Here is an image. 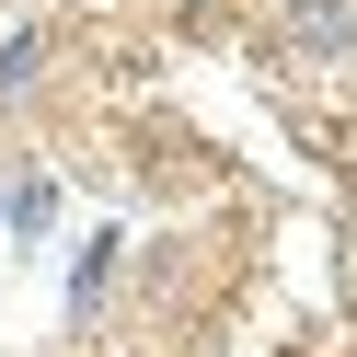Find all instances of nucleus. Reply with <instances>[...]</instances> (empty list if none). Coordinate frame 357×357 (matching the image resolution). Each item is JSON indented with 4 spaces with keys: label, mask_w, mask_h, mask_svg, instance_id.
<instances>
[{
    "label": "nucleus",
    "mask_w": 357,
    "mask_h": 357,
    "mask_svg": "<svg viewBox=\"0 0 357 357\" xmlns=\"http://www.w3.org/2000/svg\"><path fill=\"white\" fill-rule=\"evenodd\" d=\"M116 254H127L116 231H93V242H81V265H70V323H93V311H104V288H116Z\"/></svg>",
    "instance_id": "obj_2"
},
{
    "label": "nucleus",
    "mask_w": 357,
    "mask_h": 357,
    "mask_svg": "<svg viewBox=\"0 0 357 357\" xmlns=\"http://www.w3.org/2000/svg\"><path fill=\"white\" fill-rule=\"evenodd\" d=\"M0 219H12V242H47V219H58V185H47V173H24V185L0 196Z\"/></svg>",
    "instance_id": "obj_3"
},
{
    "label": "nucleus",
    "mask_w": 357,
    "mask_h": 357,
    "mask_svg": "<svg viewBox=\"0 0 357 357\" xmlns=\"http://www.w3.org/2000/svg\"><path fill=\"white\" fill-rule=\"evenodd\" d=\"M288 35L323 47V58H357V12H346V0H288Z\"/></svg>",
    "instance_id": "obj_1"
},
{
    "label": "nucleus",
    "mask_w": 357,
    "mask_h": 357,
    "mask_svg": "<svg viewBox=\"0 0 357 357\" xmlns=\"http://www.w3.org/2000/svg\"><path fill=\"white\" fill-rule=\"evenodd\" d=\"M35 70H47V35H12V47H0V104H24Z\"/></svg>",
    "instance_id": "obj_4"
}]
</instances>
